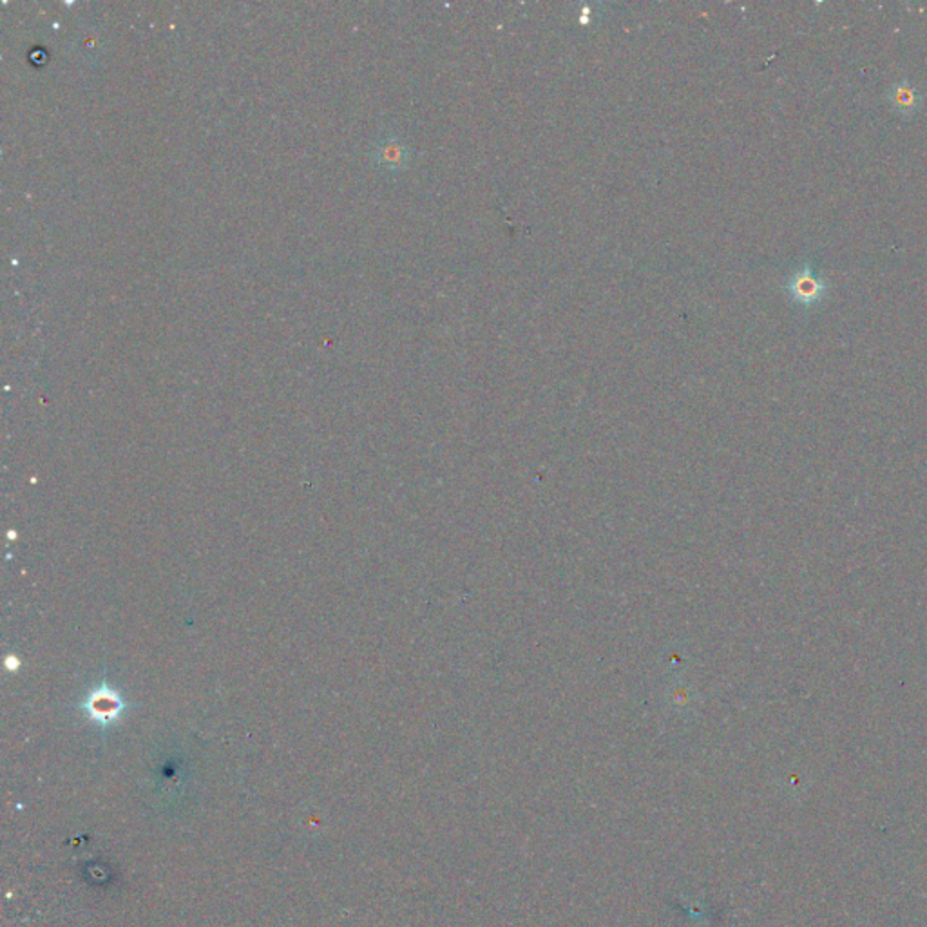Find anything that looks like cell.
<instances>
[{
	"instance_id": "obj_2",
	"label": "cell",
	"mask_w": 927,
	"mask_h": 927,
	"mask_svg": "<svg viewBox=\"0 0 927 927\" xmlns=\"http://www.w3.org/2000/svg\"><path fill=\"white\" fill-rule=\"evenodd\" d=\"M787 288L792 299L803 306H812L821 302L828 293V283L817 276L810 263H804L801 270L790 276Z\"/></svg>"
},
{
	"instance_id": "obj_3",
	"label": "cell",
	"mask_w": 927,
	"mask_h": 927,
	"mask_svg": "<svg viewBox=\"0 0 927 927\" xmlns=\"http://www.w3.org/2000/svg\"><path fill=\"white\" fill-rule=\"evenodd\" d=\"M375 158H377L378 166L390 169V171H399V169L406 167L410 162V147L403 140H399L395 136H388L382 141H378L377 150H375Z\"/></svg>"
},
{
	"instance_id": "obj_1",
	"label": "cell",
	"mask_w": 927,
	"mask_h": 927,
	"mask_svg": "<svg viewBox=\"0 0 927 927\" xmlns=\"http://www.w3.org/2000/svg\"><path fill=\"white\" fill-rule=\"evenodd\" d=\"M129 709L120 690L111 686L107 681H100L89 692H86L81 703V710L98 727L115 725Z\"/></svg>"
},
{
	"instance_id": "obj_4",
	"label": "cell",
	"mask_w": 927,
	"mask_h": 927,
	"mask_svg": "<svg viewBox=\"0 0 927 927\" xmlns=\"http://www.w3.org/2000/svg\"><path fill=\"white\" fill-rule=\"evenodd\" d=\"M888 102L895 109V113L902 116H911L922 106L920 91L907 81L893 84L888 93Z\"/></svg>"
}]
</instances>
